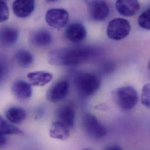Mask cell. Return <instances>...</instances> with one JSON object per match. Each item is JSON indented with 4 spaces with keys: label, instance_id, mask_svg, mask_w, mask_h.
<instances>
[{
    "label": "cell",
    "instance_id": "obj_1",
    "mask_svg": "<svg viewBox=\"0 0 150 150\" xmlns=\"http://www.w3.org/2000/svg\"><path fill=\"white\" fill-rule=\"evenodd\" d=\"M96 51L90 47L77 46L55 49L48 54L49 63L56 66H75L95 56Z\"/></svg>",
    "mask_w": 150,
    "mask_h": 150
},
{
    "label": "cell",
    "instance_id": "obj_2",
    "mask_svg": "<svg viewBox=\"0 0 150 150\" xmlns=\"http://www.w3.org/2000/svg\"><path fill=\"white\" fill-rule=\"evenodd\" d=\"M113 97L117 106L123 111H130L139 101L138 93L132 86H124L117 88L113 92Z\"/></svg>",
    "mask_w": 150,
    "mask_h": 150
},
{
    "label": "cell",
    "instance_id": "obj_3",
    "mask_svg": "<svg viewBox=\"0 0 150 150\" xmlns=\"http://www.w3.org/2000/svg\"><path fill=\"white\" fill-rule=\"evenodd\" d=\"M75 86L80 94L89 96L96 93L100 86V79L90 73H81L75 76Z\"/></svg>",
    "mask_w": 150,
    "mask_h": 150
},
{
    "label": "cell",
    "instance_id": "obj_4",
    "mask_svg": "<svg viewBox=\"0 0 150 150\" xmlns=\"http://www.w3.org/2000/svg\"><path fill=\"white\" fill-rule=\"evenodd\" d=\"M82 127L86 134L94 140H100L106 136L107 129L99 119L91 113H86L82 119Z\"/></svg>",
    "mask_w": 150,
    "mask_h": 150
},
{
    "label": "cell",
    "instance_id": "obj_5",
    "mask_svg": "<svg viewBox=\"0 0 150 150\" xmlns=\"http://www.w3.org/2000/svg\"><path fill=\"white\" fill-rule=\"evenodd\" d=\"M131 29L130 23L127 19L117 18L109 22L106 33L110 39L120 40L126 38L129 35Z\"/></svg>",
    "mask_w": 150,
    "mask_h": 150
},
{
    "label": "cell",
    "instance_id": "obj_6",
    "mask_svg": "<svg viewBox=\"0 0 150 150\" xmlns=\"http://www.w3.org/2000/svg\"><path fill=\"white\" fill-rule=\"evenodd\" d=\"M45 19L50 27L60 29L67 25L69 22V14L65 9L52 8L47 11Z\"/></svg>",
    "mask_w": 150,
    "mask_h": 150
},
{
    "label": "cell",
    "instance_id": "obj_7",
    "mask_svg": "<svg viewBox=\"0 0 150 150\" xmlns=\"http://www.w3.org/2000/svg\"><path fill=\"white\" fill-rule=\"evenodd\" d=\"M91 18L96 21H105L110 13L109 6L105 1H89L86 2Z\"/></svg>",
    "mask_w": 150,
    "mask_h": 150
},
{
    "label": "cell",
    "instance_id": "obj_8",
    "mask_svg": "<svg viewBox=\"0 0 150 150\" xmlns=\"http://www.w3.org/2000/svg\"><path fill=\"white\" fill-rule=\"evenodd\" d=\"M69 91V83L66 80H60L49 88L46 93V98L50 102L57 103L67 96Z\"/></svg>",
    "mask_w": 150,
    "mask_h": 150
},
{
    "label": "cell",
    "instance_id": "obj_9",
    "mask_svg": "<svg viewBox=\"0 0 150 150\" xmlns=\"http://www.w3.org/2000/svg\"><path fill=\"white\" fill-rule=\"evenodd\" d=\"M65 35L69 41L78 43L85 39L86 30L82 24L79 22H74L67 27L65 32Z\"/></svg>",
    "mask_w": 150,
    "mask_h": 150
},
{
    "label": "cell",
    "instance_id": "obj_10",
    "mask_svg": "<svg viewBox=\"0 0 150 150\" xmlns=\"http://www.w3.org/2000/svg\"><path fill=\"white\" fill-rule=\"evenodd\" d=\"M66 126L70 130L75 125V110L70 105H64L59 108L57 112V120Z\"/></svg>",
    "mask_w": 150,
    "mask_h": 150
},
{
    "label": "cell",
    "instance_id": "obj_11",
    "mask_svg": "<svg viewBox=\"0 0 150 150\" xmlns=\"http://www.w3.org/2000/svg\"><path fill=\"white\" fill-rule=\"evenodd\" d=\"M35 2L33 0H16L12 4V10L15 16L20 18H26L33 12Z\"/></svg>",
    "mask_w": 150,
    "mask_h": 150
},
{
    "label": "cell",
    "instance_id": "obj_12",
    "mask_svg": "<svg viewBox=\"0 0 150 150\" xmlns=\"http://www.w3.org/2000/svg\"><path fill=\"white\" fill-rule=\"evenodd\" d=\"M117 11L122 16H134L140 9V3L136 0H117L116 1Z\"/></svg>",
    "mask_w": 150,
    "mask_h": 150
},
{
    "label": "cell",
    "instance_id": "obj_13",
    "mask_svg": "<svg viewBox=\"0 0 150 150\" xmlns=\"http://www.w3.org/2000/svg\"><path fill=\"white\" fill-rule=\"evenodd\" d=\"M12 92L17 98L27 99L32 96V89L30 83L22 79H18L13 83Z\"/></svg>",
    "mask_w": 150,
    "mask_h": 150
},
{
    "label": "cell",
    "instance_id": "obj_14",
    "mask_svg": "<svg viewBox=\"0 0 150 150\" xmlns=\"http://www.w3.org/2000/svg\"><path fill=\"white\" fill-rule=\"evenodd\" d=\"M49 135L52 139L66 141L70 137V129L62 123L56 121L50 128Z\"/></svg>",
    "mask_w": 150,
    "mask_h": 150
},
{
    "label": "cell",
    "instance_id": "obj_15",
    "mask_svg": "<svg viewBox=\"0 0 150 150\" xmlns=\"http://www.w3.org/2000/svg\"><path fill=\"white\" fill-rule=\"evenodd\" d=\"M53 75L49 72L38 71L27 74V78L30 83L35 86H43L53 79Z\"/></svg>",
    "mask_w": 150,
    "mask_h": 150
},
{
    "label": "cell",
    "instance_id": "obj_16",
    "mask_svg": "<svg viewBox=\"0 0 150 150\" xmlns=\"http://www.w3.org/2000/svg\"><path fill=\"white\" fill-rule=\"evenodd\" d=\"M5 116L9 122L14 124H20L22 123L26 117L25 110L19 106H12L7 109Z\"/></svg>",
    "mask_w": 150,
    "mask_h": 150
},
{
    "label": "cell",
    "instance_id": "obj_17",
    "mask_svg": "<svg viewBox=\"0 0 150 150\" xmlns=\"http://www.w3.org/2000/svg\"><path fill=\"white\" fill-rule=\"evenodd\" d=\"M1 43L3 46H11L14 45L19 37L18 29L12 27H5L1 30Z\"/></svg>",
    "mask_w": 150,
    "mask_h": 150
},
{
    "label": "cell",
    "instance_id": "obj_18",
    "mask_svg": "<svg viewBox=\"0 0 150 150\" xmlns=\"http://www.w3.org/2000/svg\"><path fill=\"white\" fill-rule=\"evenodd\" d=\"M53 40L50 32L46 30H40L34 33L31 37L32 42L37 46L43 47L50 45Z\"/></svg>",
    "mask_w": 150,
    "mask_h": 150
},
{
    "label": "cell",
    "instance_id": "obj_19",
    "mask_svg": "<svg viewBox=\"0 0 150 150\" xmlns=\"http://www.w3.org/2000/svg\"><path fill=\"white\" fill-rule=\"evenodd\" d=\"M15 59L17 64L21 67L28 68L33 62V55L26 50H19L15 53Z\"/></svg>",
    "mask_w": 150,
    "mask_h": 150
},
{
    "label": "cell",
    "instance_id": "obj_20",
    "mask_svg": "<svg viewBox=\"0 0 150 150\" xmlns=\"http://www.w3.org/2000/svg\"><path fill=\"white\" fill-rule=\"evenodd\" d=\"M1 121V135L8 136V135H16L23 133L22 130L14 126L13 125L9 123L5 120L2 117L0 119Z\"/></svg>",
    "mask_w": 150,
    "mask_h": 150
},
{
    "label": "cell",
    "instance_id": "obj_21",
    "mask_svg": "<svg viewBox=\"0 0 150 150\" xmlns=\"http://www.w3.org/2000/svg\"><path fill=\"white\" fill-rule=\"evenodd\" d=\"M138 24L140 28L150 30V7L140 15L138 18Z\"/></svg>",
    "mask_w": 150,
    "mask_h": 150
},
{
    "label": "cell",
    "instance_id": "obj_22",
    "mask_svg": "<svg viewBox=\"0 0 150 150\" xmlns=\"http://www.w3.org/2000/svg\"><path fill=\"white\" fill-rule=\"evenodd\" d=\"M141 102L145 108L150 109V83H146L143 86Z\"/></svg>",
    "mask_w": 150,
    "mask_h": 150
},
{
    "label": "cell",
    "instance_id": "obj_23",
    "mask_svg": "<svg viewBox=\"0 0 150 150\" xmlns=\"http://www.w3.org/2000/svg\"><path fill=\"white\" fill-rule=\"evenodd\" d=\"M0 7V22H3L6 21L9 16V11L6 3L4 1H1Z\"/></svg>",
    "mask_w": 150,
    "mask_h": 150
},
{
    "label": "cell",
    "instance_id": "obj_24",
    "mask_svg": "<svg viewBox=\"0 0 150 150\" xmlns=\"http://www.w3.org/2000/svg\"><path fill=\"white\" fill-rule=\"evenodd\" d=\"M103 150H123V149L117 144H111L106 147Z\"/></svg>",
    "mask_w": 150,
    "mask_h": 150
},
{
    "label": "cell",
    "instance_id": "obj_25",
    "mask_svg": "<svg viewBox=\"0 0 150 150\" xmlns=\"http://www.w3.org/2000/svg\"><path fill=\"white\" fill-rule=\"evenodd\" d=\"M0 144L1 147H4L6 144L7 143V139L6 136L1 135V140H0Z\"/></svg>",
    "mask_w": 150,
    "mask_h": 150
},
{
    "label": "cell",
    "instance_id": "obj_26",
    "mask_svg": "<svg viewBox=\"0 0 150 150\" xmlns=\"http://www.w3.org/2000/svg\"><path fill=\"white\" fill-rule=\"evenodd\" d=\"M148 69H149V70L150 71V60L149 63V64H148Z\"/></svg>",
    "mask_w": 150,
    "mask_h": 150
},
{
    "label": "cell",
    "instance_id": "obj_27",
    "mask_svg": "<svg viewBox=\"0 0 150 150\" xmlns=\"http://www.w3.org/2000/svg\"><path fill=\"white\" fill-rule=\"evenodd\" d=\"M91 150V149H83V150Z\"/></svg>",
    "mask_w": 150,
    "mask_h": 150
}]
</instances>
